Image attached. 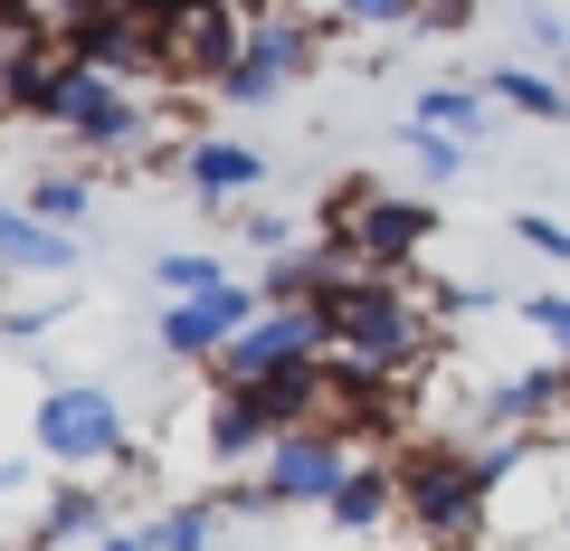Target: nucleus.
Here are the masks:
<instances>
[{
  "label": "nucleus",
  "instance_id": "nucleus-1",
  "mask_svg": "<svg viewBox=\"0 0 570 551\" xmlns=\"http://www.w3.org/2000/svg\"><path fill=\"white\" fill-rule=\"evenodd\" d=\"M314 314H324V333H333V362L362 371V381H381V390H400V400L438 371V352H448V305H438V286H419V276H343Z\"/></svg>",
  "mask_w": 570,
  "mask_h": 551
},
{
  "label": "nucleus",
  "instance_id": "nucleus-2",
  "mask_svg": "<svg viewBox=\"0 0 570 551\" xmlns=\"http://www.w3.org/2000/svg\"><path fill=\"white\" fill-rule=\"evenodd\" d=\"M29 447L67 475H115L134 456V429H124V400L105 381H48L29 409Z\"/></svg>",
  "mask_w": 570,
  "mask_h": 551
},
{
  "label": "nucleus",
  "instance_id": "nucleus-3",
  "mask_svg": "<svg viewBox=\"0 0 570 551\" xmlns=\"http://www.w3.org/2000/svg\"><path fill=\"white\" fill-rule=\"evenodd\" d=\"M352 466H362V447H352L343 429H285L276 447L257 456V475L219 494V513H295V504L324 513L333 494H343Z\"/></svg>",
  "mask_w": 570,
  "mask_h": 551
},
{
  "label": "nucleus",
  "instance_id": "nucleus-4",
  "mask_svg": "<svg viewBox=\"0 0 570 551\" xmlns=\"http://www.w3.org/2000/svg\"><path fill=\"white\" fill-rule=\"evenodd\" d=\"M314 58H324V20H305V10H276V0H266L257 20H247L238 67L219 77V105H276Z\"/></svg>",
  "mask_w": 570,
  "mask_h": 551
},
{
  "label": "nucleus",
  "instance_id": "nucleus-5",
  "mask_svg": "<svg viewBox=\"0 0 570 551\" xmlns=\"http://www.w3.org/2000/svg\"><path fill=\"white\" fill-rule=\"evenodd\" d=\"M305 362H333V333H324V314H276L266 305L257 324L238 333V343L209 362V390H257V381H276V371H305Z\"/></svg>",
  "mask_w": 570,
  "mask_h": 551
},
{
  "label": "nucleus",
  "instance_id": "nucleus-6",
  "mask_svg": "<svg viewBox=\"0 0 570 551\" xmlns=\"http://www.w3.org/2000/svg\"><path fill=\"white\" fill-rule=\"evenodd\" d=\"M448 228V209L438 200H409V190H381V200L362 209V228H352L333 257H352L362 276H419V257H428V238Z\"/></svg>",
  "mask_w": 570,
  "mask_h": 551
},
{
  "label": "nucleus",
  "instance_id": "nucleus-7",
  "mask_svg": "<svg viewBox=\"0 0 570 551\" xmlns=\"http://www.w3.org/2000/svg\"><path fill=\"white\" fill-rule=\"evenodd\" d=\"M67 86H77L67 39H0V124H58Z\"/></svg>",
  "mask_w": 570,
  "mask_h": 551
},
{
  "label": "nucleus",
  "instance_id": "nucleus-8",
  "mask_svg": "<svg viewBox=\"0 0 570 551\" xmlns=\"http://www.w3.org/2000/svg\"><path fill=\"white\" fill-rule=\"evenodd\" d=\"M257 286H228V295H200V305H163V352L171 362H219L247 324H257Z\"/></svg>",
  "mask_w": 570,
  "mask_h": 551
},
{
  "label": "nucleus",
  "instance_id": "nucleus-9",
  "mask_svg": "<svg viewBox=\"0 0 570 551\" xmlns=\"http://www.w3.org/2000/svg\"><path fill=\"white\" fill-rule=\"evenodd\" d=\"M181 190L200 209H238L247 190H266V152L238 144V134H200V144L181 152Z\"/></svg>",
  "mask_w": 570,
  "mask_h": 551
},
{
  "label": "nucleus",
  "instance_id": "nucleus-10",
  "mask_svg": "<svg viewBox=\"0 0 570 551\" xmlns=\"http://www.w3.org/2000/svg\"><path fill=\"white\" fill-rule=\"evenodd\" d=\"M276 419L257 409V390H209V419H200V447H209V466H228V475H257V456L276 447Z\"/></svg>",
  "mask_w": 570,
  "mask_h": 551
},
{
  "label": "nucleus",
  "instance_id": "nucleus-11",
  "mask_svg": "<svg viewBox=\"0 0 570 551\" xmlns=\"http://www.w3.org/2000/svg\"><path fill=\"white\" fill-rule=\"evenodd\" d=\"M77 266V238L48 219H29L20 200H0V276H67Z\"/></svg>",
  "mask_w": 570,
  "mask_h": 551
},
{
  "label": "nucleus",
  "instance_id": "nucleus-12",
  "mask_svg": "<svg viewBox=\"0 0 570 551\" xmlns=\"http://www.w3.org/2000/svg\"><path fill=\"white\" fill-rule=\"evenodd\" d=\"M324 523H333V532H381V523H400V466H390V456H362V466L343 475V494L324 504Z\"/></svg>",
  "mask_w": 570,
  "mask_h": 551
},
{
  "label": "nucleus",
  "instance_id": "nucleus-13",
  "mask_svg": "<svg viewBox=\"0 0 570 551\" xmlns=\"http://www.w3.org/2000/svg\"><path fill=\"white\" fill-rule=\"evenodd\" d=\"M115 532V485H58L48 513L29 523V551H58V542H105Z\"/></svg>",
  "mask_w": 570,
  "mask_h": 551
},
{
  "label": "nucleus",
  "instance_id": "nucleus-14",
  "mask_svg": "<svg viewBox=\"0 0 570 551\" xmlns=\"http://www.w3.org/2000/svg\"><path fill=\"white\" fill-rule=\"evenodd\" d=\"M494 115H504V105L485 96V86H419V105H409V124H428V134H448V144H485L494 134Z\"/></svg>",
  "mask_w": 570,
  "mask_h": 551
},
{
  "label": "nucleus",
  "instance_id": "nucleus-15",
  "mask_svg": "<svg viewBox=\"0 0 570 551\" xmlns=\"http://www.w3.org/2000/svg\"><path fill=\"white\" fill-rule=\"evenodd\" d=\"M475 86H485L504 115H523V124H570V86H561V77H542V67H523V58L485 67Z\"/></svg>",
  "mask_w": 570,
  "mask_h": 551
},
{
  "label": "nucleus",
  "instance_id": "nucleus-16",
  "mask_svg": "<svg viewBox=\"0 0 570 551\" xmlns=\"http://www.w3.org/2000/svg\"><path fill=\"white\" fill-rule=\"evenodd\" d=\"M20 209L77 238V228H86V209H96V171H29V181H20Z\"/></svg>",
  "mask_w": 570,
  "mask_h": 551
},
{
  "label": "nucleus",
  "instance_id": "nucleus-17",
  "mask_svg": "<svg viewBox=\"0 0 570 551\" xmlns=\"http://www.w3.org/2000/svg\"><path fill=\"white\" fill-rule=\"evenodd\" d=\"M153 286H163V305H200V295H228L238 276H228L209 247H163V257H153Z\"/></svg>",
  "mask_w": 570,
  "mask_h": 551
},
{
  "label": "nucleus",
  "instance_id": "nucleus-18",
  "mask_svg": "<svg viewBox=\"0 0 570 551\" xmlns=\"http://www.w3.org/2000/svg\"><path fill=\"white\" fill-rule=\"evenodd\" d=\"M142 542H153V551H209V542H219V494H181L171 513L142 523Z\"/></svg>",
  "mask_w": 570,
  "mask_h": 551
},
{
  "label": "nucleus",
  "instance_id": "nucleus-19",
  "mask_svg": "<svg viewBox=\"0 0 570 551\" xmlns=\"http://www.w3.org/2000/svg\"><path fill=\"white\" fill-rule=\"evenodd\" d=\"M381 200V181L371 171H343V181H324V200H314V247H343L352 228H362V209Z\"/></svg>",
  "mask_w": 570,
  "mask_h": 551
},
{
  "label": "nucleus",
  "instance_id": "nucleus-20",
  "mask_svg": "<svg viewBox=\"0 0 570 551\" xmlns=\"http://www.w3.org/2000/svg\"><path fill=\"white\" fill-rule=\"evenodd\" d=\"M105 0H10V39H77Z\"/></svg>",
  "mask_w": 570,
  "mask_h": 551
},
{
  "label": "nucleus",
  "instance_id": "nucleus-21",
  "mask_svg": "<svg viewBox=\"0 0 570 551\" xmlns=\"http://www.w3.org/2000/svg\"><path fill=\"white\" fill-rule=\"evenodd\" d=\"M314 20H324V29H419L428 0H324Z\"/></svg>",
  "mask_w": 570,
  "mask_h": 551
},
{
  "label": "nucleus",
  "instance_id": "nucleus-22",
  "mask_svg": "<svg viewBox=\"0 0 570 551\" xmlns=\"http://www.w3.org/2000/svg\"><path fill=\"white\" fill-rule=\"evenodd\" d=\"M400 152H409V171H419L428 190H448L456 171H466V144H448V134H428V124H400Z\"/></svg>",
  "mask_w": 570,
  "mask_h": 551
},
{
  "label": "nucleus",
  "instance_id": "nucleus-23",
  "mask_svg": "<svg viewBox=\"0 0 570 551\" xmlns=\"http://www.w3.org/2000/svg\"><path fill=\"white\" fill-rule=\"evenodd\" d=\"M523 39H532V58H561V67H570V20H561V10L523 0Z\"/></svg>",
  "mask_w": 570,
  "mask_h": 551
},
{
  "label": "nucleus",
  "instance_id": "nucleus-24",
  "mask_svg": "<svg viewBox=\"0 0 570 551\" xmlns=\"http://www.w3.org/2000/svg\"><path fill=\"white\" fill-rule=\"evenodd\" d=\"M238 238L257 247V257H285V247H295V219H285V209H238Z\"/></svg>",
  "mask_w": 570,
  "mask_h": 551
},
{
  "label": "nucleus",
  "instance_id": "nucleus-25",
  "mask_svg": "<svg viewBox=\"0 0 570 551\" xmlns=\"http://www.w3.org/2000/svg\"><path fill=\"white\" fill-rule=\"evenodd\" d=\"M513 314H523L542 343H561V352H570V295H513Z\"/></svg>",
  "mask_w": 570,
  "mask_h": 551
},
{
  "label": "nucleus",
  "instance_id": "nucleus-26",
  "mask_svg": "<svg viewBox=\"0 0 570 551\" xmlns=\"http://www.w3.org/2000/svg\"><path fill=\"white\" fill-rule=\"evenodd\" d=\"M513 238H523L532 257H561V266H570V228H561V219H542V209H513Z\"/></svg>",
  "mask_w": 570,
  "mask_h": 551
},
{
  "label": "nucleus",
  "instance_id": "nucleus-27",
  "mask_svg": "<svg viewBox=\"0 0 570 551\" xmlns=\"http://www.w3.org/2000/svg\"><path fill=\"white\" fill-rule=\"evenodd\" d=\"M58 324V305H10V343H29V333Z\"/></svg>",
  "mask_w": 570,
  "mask_h": 551
},
{
  "label": "nucleus",
  "instance_id": "nucleus-28",
  "mask_svg": "<svg viewBox=\"0 0 570 551\" xmlns=\"http://www.w3.org/2000/svg\"><path fill=\"white\" fill-rule=\"evenodd\" d=\"M466 20H475V0H428L419 29H466Z\"/></svg>",
  "mask_w": 570,
  "mask_h": 551
},
{
  "label": "nucleus",
  "instance_id": "nucleus-29",
  "mask_svg": "<svg viewBox=\"0 0 570 551\" xmlns=\"http://www.w3.org/2000/svg\"><path fill=\"white\" fill-rule=\"evenodd\" d=\"M96 551H153V542H142V532H105Z\"/></svg>",
  "mask_w": 570,
  "mask_h": 551
},
{
  "label": "nucleus",
  "instance_id": "nucleus-30",
  "mask_svg": "<svg viewBox=\"0 0 570 551\" xmlns=\"http://www.w3.org/2000/svg\"><path fill=\"white\" fill-rule=\"evenodd\" d=\"M20 475H29V456H20V466H0V494H10V485H20Z\"/></svg>",
  "mask_w": 570,
  "mask_h": 551
},
{
  "label": "nucleus",
  "instance_id": "nucleus-31",
  "mask_svg": "<svg viewBox=\"0 0 570 551\" xmlns=\"http://www.w3.org/2000/svg\"><path fill=\"white\" fill-rule=\"evenodd\" d=\"M276 10H305V20H314V10H324V0H276Z\"/></svg>",
  "mask_w": 570,
  "mask_h": 551
}]
</instances>
